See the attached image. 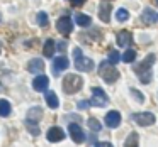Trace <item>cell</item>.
<instances>
[{
  "instance_id": "6da1fadb",
  "label": "cell",
  "mask_w": 158,
  "mask_h": 147,
  "mask_svg": "<svg viewBox=\"0 0 158 147\" xmlns=\"http://www.w3.org/2000/svg\"><path fill=\"white\" fill-rule=\"evenodd\" d=\"M155 61H156L155 54H148L146 59L141 61L139 66H136V75L139 78V81L144 83V85H148L151 81V66L155 64Z\"/></svg>"
},
{
  "instance_id": "7a4b0ae2",
  "label": "cell",
  "mask_w": 158,
  "mask_h": 147,
  "mask_svg": "<svg viewBox=\"0 0 158 147\" xmlns=\"http://www.w3.org/2000/svg\"><path fill=\"white\" fill-rule=\"evenodd\" d=\"M99 75L102 76L107 83H110V85H112V83H116L117 79H119V71H117L116 64H112L109 59H107V61H104V63H100Z\"/></svg>"
},
{
  "instance_id": "3957f363",
  "label": "cell",
  "mask_w": 158,
  "mask_h": 147,
  "mask_svg": "<svg viewBox=\"0 0 158 147\" xmlns=\"http://www.w3.org/2000/svg\"><path fill=\"white\" fill-rule=\"evenodd\" d=\"M82 85L83 79L78 75H66L65 79H63V91L68 93V95H73V93L82 90Z\"/></svg>"
},
{
  "instance_id": "277c9868",
  "label": "cell",
  "mask_w": 158,
  "mask_h": 147,
  "mask_svg": "<svg viewBox=\"0 0 158 147\" xmlns=\"http://www.w3.org/2000/svg\"><path fill=\"white\" fill-rule=\"evenodd\" d=\"M73 56H75V68L78 71H92L94 69V61L90 58H85L82 54V49L80 48H75L73 49Z\"/></svg>"
},
{
  "instance_id": "5b68a950",
  "label": "cell",
  "mask_w": 158,
  "mask_h": 147,
  "mask_svg": "<svg viewBox=\"0 0 158 147\" xmlns=\"http://www.w3.org/2000/svg\"><path fill=\"white\" fill-rule=\"evenodd\" d=\"M92 96L94 98L90 100V105H94V106H106L109 103V98H107L106 91L102 88H99V86H94L92 88Z\"/></svg>"
},
{
  "instance_id": "8992f818",
  "label": "cell",
  "mask_w": 158,
  "mask_h": 147,
  "mask_svg": "<svg viewBox=\"0 0 158 147\" xmlns=\"http://www.w3.org/2000/svg\"><path fill=\"white\" fill-rule=\"evenodd\" d=\"M133 120L141 127H148V125H151V123H155V115L150 112H141V113H134Z\"/></svg>"
},
{
  "instance_id": "52a82bcc",
  "label": "cell",
  "mask_w": 158,
  "mask_h": 147,
  "mask_svg": "<svg viewBox=\"0 0 158 147\" xmlns=\"http://www.w3.org/2000/svg\"><path fill=\"white\" fill-rule=\"evenodd\" d=\"M56 29H58V32H61L63 36H68L70 32L73 31L72 19H70V17H66V15L60 17V19H58V22H56Z\"/></svg>"
},
{
  "instance_id": "ba28073f",
  "label": "cell",
  "mask_w": 158,
  "mask_h": 147,
  "mask_svg": "<svg viewBox=\"0 0 158 147\" xmlns=\"http://www.w3.org/2000/svg\"><path fill=\"white\" fill-rule=\"evenodd\" d=\"M68 132H70V135H72L73 142L82 144L83 140H85V133H83L82 127L77 125V123H70V125H68Z\"/></svg>"
},
{
  "instance_id": "9c48e42d",
  "label": "cell",
  "mask_w": 158,
  "mask_h": 147,
  "mask_svg": "<svg viewBox=\"0 0 158 147\" xmlns=\"http://www.w3.org/2000/svg\"><path fill=\"white\" fill-rule=\"evenodd\" d=\"M68 66H70L68 58H65V56H60V58H55V61H53V71H55V75L58 76L60 73L65 71Z\"/></svg>"
},
{
  "instance_id": "30bf717a",
  "label": "cell",
  "mask_w": 158,
  "mask_h": 147,
  "mask_svg": "<svg viewBox=\"0 0 158 147\" xmlns=\"http://www.w3.org/2000/svg\"><path fill=\"white\" fill-rule=\"evenodd\" d=\"M48 85H49V78L44 75L36 76L34 81H32V88H34L36 91H46V90H48Z\"/></svg>"
},
{
  "instance_id": "8fae6325",
  "label": "cell",
  "mask_w": 158,
  "mask_h": 147,
  "mask_svg": "<svg viewBox=\"0 0 158 147\" xmlns=\"http://www.w3.org/2000/svg\"><path fill=\"white\" fill-rule=\"evenodd\" d=\"M46 137H48L49 142H60V140L65 139V132H63V129H60V127H51V129L48 130V133H46Z\"/></svg>"
},
{
  "instance_id": "7c38bea8",
  "label": "cell",
  "mask_w": 158,
  "mask_h": 147,
  "mask_svg": "<svg viewBox=\"0 0 158 147\" xmlns=\"http://www.w3.org/2000/svg\"><path fill=\"white\" fill-rule=\"evenodd\" d=\"M106 125L110 127V129H116V127L121 125V113L119 112H109L106 115Z\"/></svg>"
},
{
  "instance_id": "4fadbf2b",
  "label": "cell",
  "mask_w": 158,
  "mask_h": 147,
  "mask_svg": "<svg viewBox=\"0 0 158 147\" xmlns=\"http://www.w3.org/2000/svg\"><path fill=\"white\" fill-rule=\"evenodd\" d=\"M133 44V34L127 31H121L119 34H117V46H121V48H127V46Z\"/></svg>"
},
{
  "instance_id": "5bb4252c",
  "label": "cell",
  "mask_w": 158,
  "mask_h": 147,
  "mask_svg": "<svg viewBox=\"0 0 158 147\" xmlns=\"http://www.w3.org/2000/svg\"><path fill=\"white\" fill-rule=\"evenodd\" d=\"M110 10H112V5L107 4V2H104V4L99 5V17L102 22H109L110 21Z\"/></svg>"
},
{
  "instance_id": "9a60e30c",
  "label": "cell",
  "mask_w": 158,
  "mask_h": 147,
  "mask_svg": "<svg viewBox=\"0 0 158 147\" xmlns=\"http://www.w3.org/2000/svg\"><path fill=\"white\" fill-rule=\"evenodd\" d=\"M27 71L29 73H41L44 71V61L41 58H36V59H31L27 64Z\"/></svg>"
},
{
  "instance_id": "2e32d148",
  "label": "cell",
  "mask_w": 158,
  "mask_h": 147,
  "mask_svg": "<svg viewBox=\"0 0 158 147\" xmlns=\"http://www.w3.org/2000/svg\"><path fill=\"white\" fill-rule=\"evenodd\" d=\"M141 17H143V21L146 22V24H155V22L158 21V15L155 14L151 9H144V10H143V15H141Z\"/></svg>"
},
{
  "instance_id": "e0dca14e",
  "label": "cell",
  "mask_w": 158,
  "mask_h": 147,
  "mask_svg": "<svg viewBox=\"0 0 158 147\" xmlns=\"http://www.w3.org/2000/svg\"><path fill=\"white\" fill-rule=\"evenodd\" d=\"M55 49H56L55 41H53V39H48V41L44 42V48H43V52H44V56H46V58H53V54H55Z\"/></svg>"
},
{
  "instance_id": "ac0fdd59",
  "label": "cell",
  "mask_w": 158,
  "mask_h": 147,
  "mask_svg": "<svg viewBox=\"0 0 158 147\" xmlns=\"http://www.w3.org/2000/svg\"><path fill=\"white\" fill-rule=\"evenodd\" d=\"M75 21H77V24H78L80 27H89V25L92 24V19H90L87 14H77Z\"/></svg>"
},
{
  "instance_id": "d6986e66",
  "label": "cell",
  "mask_w": 158,
  "mask_h": 147,
  "mask_svg": "<svg viewBox=\"0 0 158 147\" xmlns=\"http://www.w3.org/2000/svg\"><path fill=\"white\" fill-rule=\"evenodd\" d=\"M46 103H48L49 108H58V105H60L58 96H56L53 91H48V93H46Z\"/></svg>"
},
{
  "instance_id": "ffe728a7",
  "label": "cell",
  "mask_w": 158,
  "mask_h": 147,
  "mask_svg": "<svg viewBox=\"0 0 158 147\" xmlns=\"http://www.w3.org/2000/svg\"><path fill=\"white\" fill-rule=\"evenodd\" d=\"M136 145H139V137H138L136 132H131L127 140L124 142V147H136Z\"/></svg>"
},
{
  "instance_id": "44dd1931",
  "label": "cell",
  "mask_w": 158,
  "mask_h": 147,
  "mask_svg": "<svg viewBox=\"0 0 158 147\" xmlns=\"http://www.w3.org/2000/svg\"><path fill=\"white\" fill-rule=\"evenodd\" d=\"M41 117H43V110L39 108V106H32V108L27 112V118L36 120V122H38V120L41 118Z\"/></svg>"
},
{
  "instance_id": "7402d4cb",
  "label": "cell",
  "mask_w": 158,
  "mask_h": 147,
  "mask_svg": "<svg viewBox=\"0 0 158 147\" xmlns=\"http://www.w3.org/2000/svg\"><path fill=\"white\" fill-rule=\"evenodd\" d=\"M26 129L32 133V135H39V127L36 125V120L31 118H26Z\"/></svg>"
},
{
  "instance_id": "603a6c76",
  "label": "cell",
  "mask_w": 158,
  "mask_h": 147,
  "mask_svg": "<svg viewBox=\"0 0 158 147\" xmlns=\"http://www.w3.org/2000/svg\"><path fill=\"white\" fill-rule=\"evenodd\" d=\"M134 59H136V51H134V49H127V51L121 56V61H124V63H133Z\"/></svg>"
},
{
  "instance_id": "cb8c5ba5",
  "label": "cell",
  "mask_w": 158,
  "mask_h": 147,
  "mask_svg": "<svg viewBox=\"0 0 158 147\" xmlns=\"http://www.w3.org/2000/svg\"><path fill=\"white\" fill-rule=\"evenodd\" d=\"M0 115L2 117L10 115V103L7 100H0Z\"/></svg>"
},
{
  "instance_id": "d4e9b609",
  "label": "cell",
  "mask_w": 158,
  "mask_h": 147,
  "mask_svg": "<svg viewBox=\"0 0 158 147\" xmlns=\"http://www.w3.org/2000/svg\"><path fill=\"white\" fill-rule=\"evenodd\" d=\"M87 123H89L90 130H94V132H100V129H102V123H100L97 118H94V117H92V118H89V122H87Z\"/></svg>"
},
{
  "instance_id": "484cf974",
  "label": "cell",
  "mask_w": 158,
  "mask_h": 147,
  "mask_svg": "<svg viewBox=\"0 0 158 147\" xmlns=\"http://www.w3.org/2000/svg\"><path fill=\"white\" fill-rule=\"evenodd\" d=\"M116 19L119 22H126L127 19H129V12H127L126 9H119V10L116 12Z\"/></svg>"
},
{
  "instance_id": "4316f807",
  "label": "cell",
  "mask_w": 158,
  "mask_h": 147,
  "mask_svg": "<svg viewBox=\"0 0 158 147\" xmlns=\"http://www.w3.org/2000/svg\"><path fill=\"white\" fill-rule=\"evenodd\" d=\"M38 24L41 25V27H46V25H48V14H46V12H39L38 14Z\"/></svg>"
},
{
  "instance_id": "83f0119b",
  "label": "cell",
  "mask_w": 158,
  "mask_h": 147,
  "mask_svg": "<svg viewBox=\"0 0 158 147\" xmlns=\"http://www.w3.org/2000/svg\"><path fill=\"white\" fill-rule=\"evenodd\" d=\"M109 61L112 63V64H116L117 61H121V54L117 51H110L109 52Z\"/></svg>"
},
{
  "instance_id": "f1b7e54d",
  "label": "cell",
  "mask_w": 158,
  "mask_h": 147,
  "mask_svg": "<svg viewBox=\"0 0 158 147\" xmlns=\"http://www.w3.org/2000/svg\"><path fill=\"white\" fill-rule=\"evenodd\" d=\"M131 93H133V95L136 96V102H139V103H143V102H144V96H143V93L136 91V90H131Z\"/></svg>"
},
{
  "instance_id": "f546056e",
  "label": "cell",
  "mask_w": 158,
  "mask_h": 147,
  "mask_svg": "<svg viewBox=\"0 0 158 147\" xmlns=\"http://www.w3.org/2000/svg\"><path fill=\"white\" fill-rule=\"evenodd\" d=\"M72 2V5H75V7H80V5L85 4V0H70Z\"/></svg>"
},
{
  "instance_id": "4dcf8cb0",
  "label": "cell",
  "mask_w": 158,
  "mask_h": 147,
  "mask_svg": "<svg viewBox=\"0 0 158 147\" xmlns=\"http://www.w3.org/2000/svg\"><path fill=\"white\" fill-rule=\"evenodd\" d=\"M90 102H78V108H89Z\"/></svg>"
},
{
  "instance_id": "1f68e13d",
  "label": "cell",
  "mask_w": 158,
  "mask_h": 147,
  "mask_svg": "<svg viewBox=\"0 0 158 147\" xmlns=\"http://www.w3.org/2000/svg\"><path fill=\"white\" fill-rule=\"evenodd\" d=\"M58 49H60V51H65V49H66V42H58Z\"/></svg>"
},
{
  "instance_id": "d6a6232c",
  "label": "cell",
  "mask_w": 158,
  "mask_h": 147,
  "mask_svg": "<svg viewBox=\"0 0 158 147\" xmlns=\"http://www.w3.org/2000/svg\"><path fill=\"white\" fill-rule=\"evenodd\" d=\"M95 145H100V147H110V142H97Z\"/></svg>"
},
{
  "instance_id": "836d02e7",
  "label": "cell",
  "mask_w": 158,
  "mask_h": 147,
  "mask_svg": "<svg viewBox=\"0 0 158 147\" xmlns=\"http://www.w3.org/2000/svg\"><path fill=\"white\" fill-rule=\"evenodd\" d=\"M0 91H4V86H2V83H0Z\"/></svg>"
},
{
  "instance_id": "e575fe53",
  "label": "cell",
  "mask_w": 158,
  "mask_h": 147,
  "mask_svg": "<svg viewBox=\"0 0 158 147\" xmlns=\"http://www.w3.org/2000/svg\"><path fill=\"white\" fill-rule=\"evenodd\" d=\"M156 4H158V0H156Z\"/></svg>"
}]
</instances>
